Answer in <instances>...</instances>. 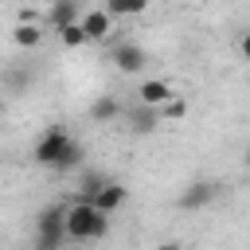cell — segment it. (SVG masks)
Here are the masks:
<instances>
[{
  "label": "cell",
  "instance_id": "cell-1",
  "mask_svg": "<svg viewBox=\"0 0 250 250\" xmlns=\"http://www.w3.org/2000/svg\"><path fill=\"white\" fill-rule=\"evenodd\" d=\"M105 230H109V215H102L94 203H70V211H66V238H74V242H98V238H105Z\"/></svg>",
  "mask_w": 250,
  "mask_h": 250
},
{
  "label": "cell",
  "instance_id": "cell-17",
  "mask_svg": "<svg viewBox=\"0 0 250 250\" xmlns=\"http://www.w3.org/2000/svg\"><path fill=\"white\" fill-rule=\"evenodd\" d=\"M78 164H82V145L74 141V145H70V152L62 156V164H59V172H70V168H78Z\"/></svg>",
  "mask_w": 250,
  "mask_h": 250
},
{
  "label": "cell",
  "instance_id": "cell-10",
  "mask_svg": "<svg viewBox=\"0 0 250 250\" xmlns=\"http://www.w3.org/2000/svg\"><path fill=\"white\" fill-rule=\"evenodd\" d=\"M90 117H94L98 125H109V121H117V117H121V102H117V98H109V94H98V98L90 102Z\"/></svg>",
  "mask_w": 250,
  "mask_h": 250
},
{
  "label": "cell",
  "instance_id": "cell-11",
  "mask_svg": "<svg viewBox=\"0 0 250 250\" xmlns=\"http://www.w3.org/2000/svg\"><path fill=\"white\" fill-rule=\"evenodd\" d=\"M125 195H129V191H125V184L109 180V184H105V191H102V195L94 199V207H98L102 215H113V211H117V207L125 203Z\"/></svg>",
  "mask_w": 250,
  "mask_h": 250
},
{
  "label": "cell",
  "instance_id": "cell-6",
  "mask_svg": "<svg viewBox=\"0 0 250 250\" xmlns=\"http://www.w3.org/2000/svg\"><path fill=\"white\" fill-rule=\"evenodd\" d=\"M145 62H148L145 47H137V43H117L113 47V66L121 74H137V70H145Z\"/></svg>",
  "mask_w": 250,
  "mask_h": 250
},
{
  "label": "cell",
  "instance_id": "cell-14",
  "mask_svg": "<svg viewBox=\"0 0 250 250\" xmlns=\"http://www.w3.org/2000/svg\"><path fill=\"white\" fill-rule=\"evenodd\" d=\"M39 39H43V31H39L35 23H20V27H16V43H20V47H35Z\"/></svg>",
  "mask_w": 250,
  "mask_h": 250
},
{
  "label": "cell",
  "instance_id": "cell-3",
  "mask_svg": "<svg viewBox=\"0 0 250 250\" xmlns=\"http://www.w3.org/2000/svg\"><path fill=\"white\" fill-rule=\"evenodd\" d=\"M70 145H74V137H70L62 125H55V129H47V133L35 141V148H31V160H35V164H43V168H55V172H59L62 156L70 152Z\"/></svg>",
  "mask_w": 250,
  "mask_h": 250
},
{
  "label": "cell",
  "instance_id": "cell-5",
  "mask_svg": "<svg viewBox=\"0 0 250 250\" xmlns=\"http://www.w3.org/2000/svg\"><path fill=\"white\" fill-rule=\"evenodd\" d=\"M172 98H180L176 90H172V82H164V78H145L141 82V90H137V102L141 105H148V109H164Z\"/></svg>",
  "mask_w": 250,
  "mask_h": 250
},
{
  "label": "cell",
  "instance_id": "cell-4",
  "mask_svg": "<svg viewBox=\"0 0 250 250\" xmlns=\"http://www.w3.org/2000/svg\"><path fill=\"white\" fill-rule=\"evenodd\" d=\"M215 195H219V184H215V180H195V184H188V188L180 191L176 207H180V211H203L207 203H215Z\"/></svg>",
  "mask_w": 250,
  "mask_h": 250
},
{
  "label": "cell",
  "instance_id": "cell-20",
  "mask_svg": "<svg viewBox=\"0 0 250 250\" xmlns=\"http://www.w3.org/2000/svg\"><path fill=\"white\" fill-rule=\"evenodd\" d=\"M246 168H250V148H246Z\"/></svg>",
  "mask_w": 250,
  "mask_h": 250
},
{
  "label": "cell",
  "instance_id": "cell-8",
  "mask_svg": "<svg viewBox=\"0 0 250 250\" xmlns=\"http://www.w3.org/2000/svg\"><path fill=\"white\" fill-rule=\"evenodd\" d=\"M125 125H129L133 133H141V137H145V133H152V129L160 125V109H148V105H141V102H137L133 109H125Z\"/></svg>",
  "mask_w": 250,
  "mask_h": 250
},
{
  "label": "cell",
  "instance_id": "cell-7",
  "mask_svg": "<svg viewBox=\"0 0 250 250\" xmlns=\"http://www.w3.org/2000/svg\"><path fill=\"white\" fill-rule=\"evenodd\" d=\"M82 8L74 4V0H55L51 8H47V20H51V27L55 31H66V27H74V23H82Z\"/></svg>",
  "mask_w": 250,
  "mask_h": 250
},
{
  "label": "cell",
  "instance_id": "cell-18",
  "mask_svg": "<svg viewBox=\"0 0 250 250\" xmlns=\"http://www.w3.org/2000/svg\"><path fill=\"white\" fill-rule=\"evenodd\" d=\"M242 55H246V59H250V31H246V35H242Z\"/></svg>",
  "mask_w": 250,
  "mask_h": 250
},
{
  "label": "cell",
  "instance_id": "cell-15",
  "mask_svg": "<svg viewBox=\"0 0 250 250\" xmlns=\"http://www.w3.org/2000/svg\"><path fill=\"white\" fill-rule=\"evenodd\" d=\"M59 39H62V47H82V43H90L86 39V31H82V23H74V27H66V31H59Z\"/></svg>",
  "mask_w": 250,
  "mask_h": 250
},
{
  "label": "cell",
  "instance_id": "cell-2",
  "mask_svg": "<svg viewBox=\"0 0 250 250\" xmlns=\"http://www.w3.org/2000/svg\"><path fill=\"white\" fill-rule=\"evenodd\" d=\"M66 211L62 203H51L35 215V246L31 250H59L62 238H66Z\"/></svg>",
  "mask_w": 250,
  "mask_h": 250
},
{
  "label": "cell",
  "instance_id": "cell-9",
  "mask_svg": "<svg viewBox=\"0 0 250 250\" xmlns=\"http://www.w3.org/2000/svg\"><path fill=\"white\" fill-rule=\"evenodd\" d=\"M109 27H113V16H109L105 8H90V12L82 16V31H86L90 43H94V39H105Z\"/></svg>",
  "mask_w": 250,
  "mask_h": 250
},
{
  "label": "cell",
  "instance_id": "cell-19",
  "mask_svg": "<svg viewBox=\"0 0 250 250\" xmlns=\"http://www.w3.org/2000/svg\"><path fill=\"white\" fill-rule=\"evenodd\" d=\"M156 250H180V242H160Z\"/></svg>",
  "mask_w": 250,
  "mask_h": 250
},
{
  "label": "cell",
  "instance_id": "cell-16",
  "mask_svg": "<svg viewBox=\"0 0 250 250\" xmlns=\"http://www.w3.org/2000/svg\"><path fill=\"white\" fill-rule=\"evenodd\" d=\"M184 113H188V102H184V98H172V102L160 109V121H176V117H184Z\"/></svg>",
  "mask_w": 250,
  "mask_h": 250
},
{
  "label": "cell",
  "instance_id": "cell-12",
  "mask_svg": "<svg viewBox=\"0 0 250 250\" xmlns=\"http://www.w3.org/2000/svg\"><path fill=\"white\" fill-rule=\"evenodd\" d=\"M105 184H109V176H105V172H86V176H82V184H78V203H94V199L105 191Z\"/></svg>",
  "mask_w": 250,
  "mask_h": 250
},
{
  "label": "cell",
  "instance_id": "cell-13",
  "mask_svg": "<svg viewBox=\"0 0 250 250\" xmlns=\"http://www.w3.org/2000/svg\"><path fill=\"white\" fill-rule=\"evenodd\" d=\"M145 8H148L145 0H109V4H105L109 16H141Z\"/></svg>",
  "mask_w": 250,
  "mask_h": 250
}]
</instances>
